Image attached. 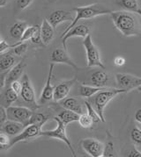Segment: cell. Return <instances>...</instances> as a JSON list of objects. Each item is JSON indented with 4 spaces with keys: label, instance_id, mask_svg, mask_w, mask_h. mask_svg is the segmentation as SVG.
Masks as SVG:
<instances>
[{
    "label": "cell",
    "instance_id": "5b68a950",
    "mask_svg": "<svg viewBox=\"0 0 141 157\" xmlns=\"http://www.w3.org/2000/svg\"><path fill=\"white\" fill-rule=\"evenodd\" d=\"M22 82V90L19 93L22 101L26 104V107H29L33 111H36L40 105L35 100V93L32 86L31 81L26 74H24L21 78Z\"/></svg>",
    "mask_w": 141,
    "mask_h": 157
},
{
    "label": "cell",
    "instance_id": "e575fe53",
    "mask_svg": "<svg viewBox=\"0 0 141 157\" xmlns=\"http://www.w3.org/2000/svg\"><path fill=\"white\" fill-rule=\"evenodd\" d=\"M30 40H31V42H32L33 44L44 46L43 41H42V34H41V27H40V29H39L38 31L34 34V36L31 38Z\"/></svg>",
    "mask_w": 141,
    "mask_h": 157
},
{
    "label": "cell",
    "instance_id": "60d3db41",
    "mask_svg": "<svg viewBox=\"0 0 141 157\" xmlns=\"http://www.w3.org/2000/svg\"><path fill=\"white\" fill-rule=\"evenodd\" d=\"M114 64L118 66V67H121L123 65L125 64V59L122 56H117L115 57L114 59Z\"/></svg>",
    "mask_w": 141,
    "mask_h": 157
},
{
    "label": "cell",
    "instance_id": "8992f818",
    "mask_svg": "<svg viewBox=\"0 0 141 157\" xmlns=\"http://www.w3.org/2000/svg\"><path fill=\"white\" fill-rule=\"evenodd\" d=\"M83 46L86 50V54H87V67H99L101 69H105V66L102 61L99 50L97 49L94 42L92 41V38L90 34L87 37L84 39Z\"/></svg>",
    "mask_w": 141,
    "mask_h": 157
},
{
    "label": "cell",
    "instance_id": "8d00e7d4",
    "mask_svg": "<svg viewBox=\"0 0 141 157\" xmlns=\"http://www.w3.org/2000/svg\"><path fill=\"white\" fill-rule=\"evenodd\" d=\"M7 120H8V117H7L6 108L1 105L0 106V124L3 125Z\"/></svg>",
    "mask_w": 141,
    "mask_h": 157
},
{
    "label": "cell",
    "instance_id": "7402d4cb",
    "mask_svg": "<svg viewBox=\"0 0 141 157\" xmlns=\"http://www.w3.org/2000/svg\"><path fill=\"white\" fill-rule=\"evenodd\" d=\"M29 25L25 21H17L10 27V34L11 37L20 40L21 37L23 36L26 29Z\"/></svg>",
    "mask_w": 141,
    "mask_h": 157
},
{
    "label": "cell",
    "instance_id": "277c9868",
    "mask_svg": "<svg viewBox=\"0 0 141 157\" xmlns=\"http://www.w3.org/2000/svg\"><path fill=\"white\" fill-rule=\"evenodd\" d=\"M54 120L57 122V127L53 130L50 131H44V132H42V135L43 136H47V137H50V138L57 139L61 141L64 142L65 144L67 145V147L70 148V153H71V155L73 157H76L75 155V151L73 149V147L72 144L70 142V140L67 136V132H66V125H64V123L57 117H54Z\"/></svg>",
    "mask_w": 141,
    "mask_h": 157
},
{
    "label": "cell",
    "instance_id": "ffe728a7",
    "mask_svg": "<svg viewBox=\"0 0 141 157\" xmlns=\"http://www.w3.org/2000/svg\"><path fill=\"white\" fill-rule=\"evenodd\" d=\"M0 58V70L1 72H8L16 65V58L13 56V53H4L1 54Z\"/></svg>",
    "mask_w": 141,
    "mask_h": 157
},
{
    "label": "cell",
    "instance_id": "4fadbf2b",
    "mask_svg": "<svg viewBox=\"0 0 141 157\" xmlns=\"http://www.w3.org/2000/svg\"><path fill=\"white\" fill-rule=\"evenodd\" d=\"M50 62L53 63H64L75 69H79L76 63L72 61V59L67 54V50L64 48H56L50 55Z\"/></svg>",
    "mask_w": 141,
    "mask_h": 157
},
{
    "label": "cell",
    "instance_id": "d6986e66",
    "mask_svg": "<svg viewBox=\"0 0 141 157\" xmlns=\"http://www.w3.org/2000/svg\"><path fill=\"white\" fill-rule=\"evenodd\" d=\"M59 105L63 108L70 110L74 113L82 114L83 113V106L80 103V101L78 100L75 98H65L63 100L59 101Z\"/></svg>",
    "mask_w": 141,
    "mask_h": 157
},
{
    "label": "cell",
    "instance_id": "603a6c76",
    "mask_svg": "<svg viewBox=\"0 0 141 157\" xmlns=\"http://www.w3.org/2000/svg\"><path fill=\"white\" fill-rule=\"evenodd\" d=\"M79 116H80V114L74 113V112L68 110V109H65V108L59 111V113H58V118L62 120L64 123V125H66V126L70 123L79 121Z\"/></svg>",
    "mask_w": 141,
    "mask_h": 157
},
{
    "label": "cell",
    "instance_id": "e0dca14e",
    "mask_svg": "<svg viewBox=\"0 0 141 157\" xmlns=\"http://www.w3.org/2000/svg\"><path fill=\"white\" fill-rule=\"evenodd\" d=\"M25 126L17 121L7 120L3 125H1V132H5L9 136H17L22 132Z\"/></svg>",
    "mask_w": 141,
    "mask_h": 157
},
{
    "label": "cell",
    "instance_id": "8fae6325",
    "mask_svg": "<svg viewBox=\"0 0 141 157\" xmlns=\"http://www.w3.org/2000/svg\"><path fill=\"white\" fill-rule=\"evenodd\" d=\"M76 14L71 13L68 11H64V10H56L50 13L49 16L48 20L52 25V26L56 29L58 25L61 23L65 22V21H70V23L74 20Z\"/></svg>",
    "mask_w": 141,
    "mask_h": 157
},
{
    "label": "cell",
    "instance_id": "6da1fadb",
    "mask_svg": "<svg viewBox=\"0 0 141 157\" xmlns=\"http://www.w3.org/2000/svg\"><path fill=\"white\" fill-rule=\"evenodd\" d=\"M110 17L113 24L123 35L129 37L133 35H139L140 33V28L139 19L136 15L128 11H116L111 12Z\"/></svg>",
    "mask_w": 141,
    "mask_h": 157
},
{
    "label": "cell",
    "instance_id": "ee69618b",
    "mask_svg": "<svg viewBox=\"0 0 141 157\" xmlns=\"http://www.w3.org/2000/svg\"><path fill=\"white\" fill-rule=\"evenodd\" d=\"M136 13H138L139 15H140V16H141V9H139V10H138V11L136 12Z\"/></svg>",
    "mask_w": 141,
    "mask_h": 157
},
{
    "label": "cell",
    "instance_id": "2e32d148",
    "mask_svg": "<svg viewBox=\"0 0 141 157\" xmlns=\"http://www.w3.org/2000/svg\"><path fill=\"white\" fill-rule=\"evenodd\" d=\"M25 67H26L25 58H23L20 62H19L13 67V69L9 70V72L7 73L6 82V85L7 86V88L10 87L12 82L19 80V78L23 75V71H24Z\"/></svg>",
    "mask_w": 141,
    "mask_h": 157
},
{
    "label": "cell",
    "instance_id": "ba28073f",
    "mask_svg": "<svg viewBox=\"0 0 141 157\" xmlns=\"http://www.w3.org/2000/svg\"><path fill=\"white\" fill-rule=\"evenodd\" d=\"M116 88L126 90L130 91L133 89H138L141 86V77H138L130 74L116 73L115 74Z\"/></svg>",
    "mask_w": 141,
    "mask_h": 157
},
{
    "label": "cell",
    "instance_id": "4dcf8cb0",
    "mask_svg": "<svg viewBox=\"0 0 141 157\" xmlns=\"http://www.w3.org/2000/svg\"><path fill=\"white\" fill-rule=\"evenodd\" d=\"M28 42H26V41H24V42H20L19 45H17L15 48H13V50L11 53H13L14 54L15 56H23L24 54H25V52L27 50V48H28Z\"/></svg>",
    "mask_w": 141,
    "mask_h": 157
},
{
    "label": "cell",
    "instance_id": "5bb4252c",
    "mask_svg": "<svg viewBox=\"0 0 141 157\" xmlns=\"http://www.w3.org/2000/svg\"><path fill=\"white\" fill-rule=\"evenodd\" d=\"M53 69H54V63H51L50 65V70H49V75L47 78V81L45 83V86L42 92L40 98V103L41 104H45L53 99V95H54V90L55 87L52 85V75H53Z\"/></svg>",
    "mask_w": 141,
    "mask_h": 157
},
{
    "label": "cell",
    "instance_id": "52a82bcc",
    "mask_svg": "<svg viewBox=\"0 0 141 157\" xmlns=\"http://www.w3.org/2000/svg\"><path fill=\"white\" fill-rule=\"evenodd\" d=\"M6 112L8 120L22 123L25 127L28 126L29 120L34 113V111L29 107L21 105L6 107Z\"/></svg>",
    "mask_w": 141,
    "mask_h": 157
},
{
    "label": "cell",
    "instance_id": "836d02e7",
    "mask_svg": "<svg viewBox=\"0 0 141 157\" xmlns=\"http://www.w3.org/2000/svg\"><path fill=\"white\" fill-rule=\"evenodd\" d=\"M103 156H115V152L114 150V144L112 141L109 140V142L105 146V150H104V155Z\"/></svg>",
    "mask_w": 141,
    "mask_h": 157
},
{
    "label": "cell",
    "instance_id": "7c38bea8",
    "mask_svg": "<svg viewBox=\"0 0 141 157\" xmlns=\"http://www.w3.org/2000/svg\"><path fill=\"white\" fill-rule=\"evenodd\" d=\"M76 80H77L76 78H72L70 80L59 82L58 85H56L55 90H54L53 100L59 102L64 99L65 98H67V96L70 93V89L72 88V86L76 82Z\"/></svg>",
    "mask_w": 141,
    "mask_h": 157
},
{
    "label": "cell",
    "instance_id": "cb8c5ba5",
    "mask_svg": "<svg viewBox=\"0 0 141 157\" xmlns=\"http://www.w3.org/2000/svg\"><path fill=\"white\" fill-rule=\"evenodd\" d=\"M19 95L15 90H13L11 87H8L6 89V90L5 91L4 96H3V106H5L6 108L8 106H11L14 102L18 100L19 98Z\"/></svg>",
    "mask_w": 141,
    "mask_h": 157
},
{
    "label": "cell",
    "instance_id": "f35d334b",
    "mask_svg": "<svg viewBox=\"0 0 141 157\" xmlns=\"http://www.w3.org/2000/svg\"><path fill=\"white\" fill-rule=\"evenodd\" d=\"M10 87L13 89V90H15L18 94H19L20 91H21V90H22V82H21V81L19 82V80L14 81V82L11 83Z\"/></svg>",
    "mask_w": 141,
    "mask_h": 157
},
{
    "label": "cell",
    "instance_id": "484cf974",
    "mask_svg": "<svg viewBox=\"0 0 141 157\" xmlns=\"http://www.w3.org/2000/svg\"><path fill=\"white\" fill-rule=\"evenodd\" d=\"M49 119H50V116L48 114L42 113H34L31 119L29 120L28 126L29 125H37V126L42 127V126L48 121Z\"/></svg>",
    "mask_w": 141,
    "mask_h": 157
},
{
    "label": "cell",
    "instance_id": "30bf717a",
    "mask_svg": "<svg viewBox=\"0 0 141 157\" xmlns=\"http://www.w3.org/2000/svg\"><path fill=\"white\" fill-rule=\"evenodd\" d=\"M42 126L37 125H29L24 128V130L18 134L17 136H14L13 139H11L10 142V147H13L14 144H17L20 141H24L27 140H33L42 136Z\"/></svg>",
    "mask_w": 141,
    "mask_h": 157
},
{
    "label": "cell",
    "instance_id": "b9f144b4",
    "mask_svg": "<svg viewBox=\"0 0 141 157\" xmlns=\"http://www.w3.org/2000/svg\"><path fill=\"white\" fill-rule=\"evenodd\" d=\"M134 118H135V120H137L139 123H140L141 124V108L140 109H139V110L136 112Z\"/></svg>",
    "mask_w": 141,
    "mask_h": 157
},
{
    "label": "cell",
    "instance_id": "f6af8a7d",
    "mask_svg": "<svg viewBox=\"0 0 141 157\" xmlns=\"http://www.w3.org/2000/svg\"><path fill=\"white\" fill-rule=\"evenodd\" d=\"M137 90H139V91H141V86H139V87L137 89Z\"/></svg>",
    "mask_w": 141,
    "mask_h": 157
},
{
    "label": "cell",
    "instance_id": "7bdbcfd3",
    "mask_svg": "<svg viewBox=\"0 0 141 157\" xmlns=\"http://www.w3.org/2000/svg\"><path fill=\"white\" fill-rule=\"evenodd\" d=\"M7 4V0H0V6L4 7Z\"/></svg>",
    "mask_w": 141,
    "mask_h": 157
},
{
    "label": "cell",
    "instance_id": "83f0119b",
    "mask_svg": "<svg viewBox=\"0 0 141 157\" xmlns=\"http://www.w3.org/2000/svg\"><path fill=\"white\" fill-rule=\"evenodd\" d=\"M79 125L83 128H91L92 126L94 125V120L92 119V117L90 116L88 113H82L79 116Z\"/></svg>",
    "mask_w": 141,
    "mask_h": 157
},
{
    "label": "cell",
    "instance_id": "3957f363",
    "mask_svg": "<svg viewBox=\"0 0 141 157\" xmlns=\"http://www.w3.org/2000/svg\"><path fill=\"white\" fill-rule=\"evenodd\" d=\"M128 92L126 90L118 88H106L97 92L96 94L94 95L93 97L89 98V103L92 105V106L95 109L98 114L101 117L102 122H105L104 119V111L106 106L109 105V103L114 98H115L117 95L122 94V93H126Z\"/></svg>",
    "mask_w": 141,
    "mask_h": 157
},
{
    "label": "cell",
    "instance_id": "1f68e13d",
    "mask_svg": "<svg viewBox=\"0 0 141 157\" xmlns=\"http://www.w3.org/2000/svg\"><path fill=\"white\" fill-rule=\"evenodd\" d=\"M131 140L136 145L141 146V129L139 127H134L131 132Z\"/></svg>",
    "mask_w": 141,
    "mask_h": 157
},
{
    "label": "cell",
    "instance_id": "9a60e30c",
    "mask_svg": "<svg viewBox=\"0 0 141 157\" xmlns=\"http://www.w3.org/2000/svg\"><path fill=\"white\" fill-rule=\"evenodd\" d=\"M90 28L87 25L80 24V25H76L73 28H71L70 31L68 32L64 36L61 38L62 39V43L64 46V49L67 50L66 48V41L72 37H81V38H87L89 35Z\"/></svg>",
    "mask_w": 141,
    "mask_h": 157
},
{
    "label": "cell",
    "instance_id": "44dd1931",
    "mask_svg": "<svg viewBox=\"0 0 141 157\" xmlns=\"http://www.w3.org/2000/svg\"><path fill=\"white\" fill-rule=\"evenodd\" d=\"M109 81V75L102 69L95 71L91 76V83L96 87H105Z\"/></svg>",
    "mask_w": 141,
    "mask_h": 157
},
{
    "label": "cell",
    "instance_id": "d6a6232c",
    "mask_svg": "<svg viewBox=\"0 0 141 157\" xmlns=\"http://www.w3.org/2000/svg\"><path fill=\"white\" fill-rule=\"evenodd\" d=\"M10 142H11V139L9 138V135L5 133V132H1L0 133V146L2 149H7L10 147Z\"/></svg>",
    "mask_w": 141,
    "mask_h": 157
},
{
    "label": "cell",
    "instance_id": "d4e9b609",
    "mask_svg": "<svg viewBox=\"0 0 141 157\" xmlns=\"http://www.w3.org/2000/svg\"><path fill=\"white\" fill-rule=\"evenodd\" d=\"M106 87H96V86H88V85H84L81 84L79 86V95L83 98H91L94 95H95L97 92L103 90Z\"/></svg>",
    "mask_w": 141,
    "mask_h": 157
},
{
    "label": "cell",
    "instance_id": "ac0fdd59",
    "mask_svg": "<svg viewBox=\"0 0 141 157\" xmlns=\"http://www.w3.org/2000/svg\"><path fill=\"white\" fill-rule=\"evenodd\" d=\"M55 28L52 26V25L49 22L48 19H44L42 21V24L41 25V34L42 38V41L44 46H48L50 44L55 35Z\"/></svg>",
    "mask_w": 141,
    "mask_h": 157
},
{
    "label": "cell",
    "instance_id": "d590c367",
    "mask_svg": "<svg viewBox=\"0 0 141 157\" xmlns=\"http://www.w3.org/2000/svg\"><path fill=\"white\" fill-rule=\"evenodd\" d=\"M33 1L34 0H14V3L19 10H25L31 5Z\"/></svg>",
    "mask_w": 141,
    "mask_h": 157
},
{
    "label": "cell",
    "instance_id": "74e56055",
    "mask_svg": "<svg viewBox=\"0 0 141 157\" xmlns=\"http://www.w3.org/2000/svg\"><path fill=\"white\" fill-rule=\"evenodd\" d=\"M10 48H13V45H9L4 39H1L0 42V53L4 54L6 51L9 50Z\"/></svg>",
    "mask_w": 141,
    "mask_h": 157
},
{
    "label": "cell",
    "instance_id": "9c48e42d",
    "mask_svg": "<svg viewBox=\"0 0 141 157\" xmlns=\"http://www.w3.org/2000/svg\"><path fill=\"white\" fill-rule=\"evenodd\" d=\"M83 150L92 157H102L104 155L105 145L95 138L84 139L80 142Z\"/></svg>",
    "mask_w": 141,
    "mask_h": 157
},
{
    "label": "cell",
    "instance_id": "ab89813d",
    "mask_svg": "<svg viewBox=\"0 0 141 157\" xmlns=\"http://www.w3.org/2000/svg\"><path fill=\"white\" fill-rule=\"evenodd\" d=\"M129 157H141V151L139 150L137 147H133L129 151Z\"/></svg>",
    "mask_w": 141,
    "mask_h": 157
},
{
    "label": "cell",
    "instance_id": "4316f807",
    "mask_svg": "<svg viewBox=\"0 0 141 157\" xmlns=\"http://www.w3.org/2000/svg\"><path fill=\"white\" fill-rule=\"evenodd\" d=\"M119 6L128 12L136 13L139 10V3L138 0H120Z\"/></svg>",
    "mask_w": 141,
    "mask_h": 157
},
{
    "label": "cell",
    "instance_id": "f546056e",
    "mask_svg": "<svg viewBox=\"0 0 141 157\" xmlns=\"http://www.w3.org/2000/svg\"><path fill=\"white\" fill-rule=\"evenodd\" d=\"M84 104H85V106H86V108H87V113H88L90 116L92 117V119H93V120H94V122H95V123H98V122L102 121L100 115H99L98 113L95 111V109L92 106V105L90 104L89 101H85V102H84Z\"/></svg>",
    "mask_w": 141,
    "mask_h": 157
},
{
    "label": "cell",
    "instance_id": "7a4b0ae2",
    "mask_svg": "<svg viewBox=\"0 0 141 157\" xmlns=\"http://www.w3.org/2000/svg\"><path fill=\"white\" fill-rule=\"evenodd\" d=\"M73 11L75 12V14H76L75 19L70 25H68V27L63 32L61 38L64 36L71 28H73L77 25L78 22L81 19H94L98 16L111 13V10L109 7L103 4H101V3H95V4H92L89 6H86L75 7V8H73Z\"/></svg>",
    "mask_w": 141,
    "mask_h": 157
},
{
    "label": "cell",
    "instance_id": "f1b7e54d",
    "mask_svg": "<svg viewBox=\"0 0 141 157\" xmlns=\"http://www.w3.org/2000/svg\"><path fill=\"white\" fill-rule=\"evenodd\" d=\"M40 27H41V26H39L38 25L28 26L26 29L25 33H24L23 36L20 39V41L24 42V41H26V40H31V38H32L33 36H34V34L40 29Z\"/></svg>",
    "mask_w": 141,
    "mask_h": 157
}]
</instances>
